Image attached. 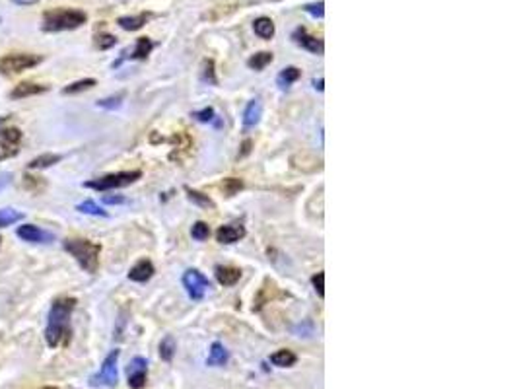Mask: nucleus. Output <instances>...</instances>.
<instances>
[{
	"instance_id": "72a5a7b5",
	"label": "nucleus",
	"mask_w": 519,
	"mask_h": 389,
	"mask_svg": "<svg viewBox=\"0 0 519 389\" xmlns=\"http://www.w3.org/2000/svg\"><path fill=\"white\" fill-rule=\"evenodd\" d=\"M115 43H117L115 35L100 34L98 37H96V45H98V49H111V47H113Z\"/></svg>"
},
{
	"instance_id": "c85d7f7f",
	"label": "nucleus",
	"mask_w": 519,
	"mask_h": 389,
	"mask_svg": "<svg viewBox=\"0 0 519 389\" xmlns=\"http://www.w3.org/2000/svg\"><path fill=\"white\" fill-rule=\"evenodd\" d=\"M76 211L84 212V214H92V216H107V212L101 209L100 204H96L93 201H84L76 206Z\"/></svg>"
},
{
	"instance_id": "bb28decb",
	"label": "nucleus",
	"mask_w": 519,
	"mask_h": 389,
	"mask_svg": "<svg viewBox=\"0 0 519 389\" xmlns=\"http://www.w3.org/2000/svg\"><path fill=\"white\" fill-rule=\"evenodd\" d=\"M185 191L189 194V199H191L195 204L202 206V209H212V206H214V203H212V199H210L209 194H202L199 193V191H193V189H189V187H187Z\"/></svg>"
},
{
	"instance_id": "cd10ccee",
	"label": "nucleus",
	"mask_w": 519,
	"mask_h": 389,
	"mask_svg": "<svg viewBox=\"0 0 519 389\" xmlns=\"http://www.w3.org/2000/svg\"><path fill=\"white\" fill-rule=\"evenodd\" d=\"M92 86H96V80H93V78H86V80H78V82H74V84L67 86V88L63 90V93L70 95V93L84 92V90H90Z\"/></svg>"
},
{
	"instance_id": "0eeeda50",
	"label": "nucleus",
	"mask_w": 519,
	"mask_h": 389,
	"mask_svg": "<svg viewBox=\"0 0 519 389\" xmlns=\"http://www.w3.org/2000/svg\"><path fill=\"white\" fill-rule=\"evenodd\" d=\"M183 286L187 290V294L193 298V300H202L204 294L209 292L210 282L209 279L197 269H189L183 275Z\"/></svg>"
},
{
	"instance_id": "1a4fd4ad",
	"label": "nucleus",
	"mask_w": 519,
	"mask_h": 389,
	"mask_svg": "<svg viewBox=\"0 0 519 389\" xmlns=\"http://www.w3.org/2000/svg\"><path fill=\"white\" fill-rule=\"evenodd\" d=\"M22 140V133L18 128H2L0 131V161L8 160L18 154V144Z\"/></svg>"
},
{
	"instance_id": "79ce46f5",
	"label": "nucleus",
	"mask_w": 519,
	"mask_h": 389,
	"mask_svg": "<svg viewBox=\"0 0 519 389\" xmlns=\"http://www.w3.org/2000/svg\"><path fill=\"white\" fill-rule=\"evenodd\" d=\"M313 86L317 88L319 92H323V78H319V80H315V82H313Z\"/></svg>"
},
{
	"instance_id": "37998d69",
	"label": "nucleus",
	"mask_w": 519,
	"mask_h": 389,
	"mask_svg": "<svg viewBox=\"0 0 519 389\" xmlns=\"http://www.w3.org/2000/svg\"><path fill=\"white\" fill-rule=\"evenodd\" d=\"M4 123H6V117H0V127H2Z\"/></svg>"
},
{
	"instance_id": "393cba45",
	"label": "nucleus",
	"mask_w": 519,
	"mask_h": 389,
	"mask_svg": "<svg viewBox=\"0 0 519 389\" xmlns=\"http://www.w3.org/2000/svg\"><path fill=\"white\" fill-rule=\"evenodd\" d=\"M298 78H300V70H298L296 67H288V68H284L280 74H278L277 82L280 88H288V86H292Z\"/></svg>"
},
{
	"instance_id": "9d476101",
	"label": "nucleus",
	"mask_w": 519,
	"mask_h": 389,
	"mask_svg": "<svg viewBox=\"0 0 519 389\" xmlns=\"http://www.w3.org/2000/svg\"><path fill=\"white\" fill-rule=\"evenodd\" d=\"M18 237H22L24 242H29V244H51L55 242V236L47 232V230L39 228L35 224H24L18 228Z\"/></svg>"
},
{
	"instance_id": "473e14b6",
	"label": "nucleus",
	"mask_w": 519,
	"mask_h": 389,
	"mask_svg": "<svg viewBox=\"0 0 519 389\" xmlns=\"http://www.w3.org/2000/svg\"><path fill=\"white\" fill-rule=\"evenodd\" d=\"M202 80L209 82V84H218L216 74H214V62L212 60H204V65H202Z\"/></svg>"
},
{
	"instance_id": "b1692460",
	"label": "nucleus",
	"mask_w": 519,
	"mask_h": 389,
	"mask_svg": "<svg viewBox=\"0 0 519 389\" xmlns=\"http://www.w3.org/2000/svg\"><path fill=\"white\" fill-rule=\"evenodd\" d=\"M24 218V212L14 211V209H0V228L12 226Z\"/></svg>"
},
{
	"instance_id": "39448f33",
	"label": "nucleus",
	"mask_w": 519,
	"mask_h": 389,
	"mask_svg": "<svg viewBox=\"0 0 519 389\" xmlns=\"http://www.w3.org/2000/svg\"><path fill=\"white\" fill-rule=\"evenodd\" d=\"M117 360L119 350H111L107 355V358H105L103 364H101L100 372L90 378V385H92V388H115L119 381Z\"/></svg>"
},
{
	"instance_id": "f704fd0d",
	"label": "nucleus",
	"mask_w": 519,
	"mask_h": 389,
	"mask_svg": "<svg viewBox=\"0 0 519 389\" xmlns=\"http://www.w3.org/2000/svg\"><path fill=\"white\" fill-rule=\"evenodd\" d=\"M311 282H313V288H315V292H317L319 296L321 298L325 296V275H323V272H317V275L311 279Z\"/></svg>"
},
{
	"instance_id": "412c9836",
	"label": "nucleus",
	"mask_w": 519,
	"mask_h": 389,
	"mask_svg": "<svg viewBox=\"0 0 519 389\" xmlns=\"http://www.w3.org/2000/svg\"><path fill=\"white\" fill-rule=\"evenodd\" d=\"M57 161H60V156L59 154H41V156H37L35 160H32L27 164V168L29 169H45V168H51V166H55Z\"/></svg>"
},
{
	"instance_id": "58836bf2",
	"label": "nucleus",
	"mask_w": 519,
	"mask_h": 389,
	"mask_svg": "<svg viewBox=\"0 0 519 389\" xmlns=\"http://www.w3.org/2000/svg\"><path fill=\"white\" fill-rule=\"evenodd\" d=\"M10 181H12V176H10V173H2V176H0V189H4L6 185H10Z\"/></svg>"
},
{
	"instance_id": "aec40b11",
	"label": "nucleus",
	"mask_w": 519,
	"mask_h": 389,
	"mask_svg": "<svg viewBox=\"0 0 519 389\" xmlns=\"http://www.w3.org/2000/svg\"><path fill=\"white\" fill-rule=\"evenodd\" d=\"M146 20H148V14H140V16H123L119 18L117 24L123 29L126 32H136V29H140V27L146 24Z\"/></svg>"
},
{
	"instance_id": "6e6552de",
	"label": "nucleus",
	"mask_w": 519,
	"mask_h": 389,
	"mask_svg": "<svg viewBox=\"0 0 519 389\" xmlns=\"http://www.w3.org/2000/svg\"><path fill=\"white\" fill-rule=\"evenodd\" d=\"M146 374H148V360L143 356H134L126 366L129 385L133 389H143L146 385Z\"/></svg>"
},
{
	"instance_id": "423d86ee",
	"label": "nucleus",
	"mask_w": 519,
	"mask_h": 389,
	"mask_svg": "<svg viewBox=\"0 0 519 389\" xmlns=\"http://www.w3.org/2000/svg\"><path fill=\"white\" fill-rule=\"evenodd\" d=\"M43 60V57L39 55H25V53H20V55H6L0 59V72L2 74H18V72H24L25 68H32L35 65H39Z\"/></svg>"
},
{
	"instance_id": "f3484780",
	"label": "nucleus",
	"mask_w": 519,
	"mask_h": 389,
	"mask_svg": "<svg viewBox=\"0 0 519 389\" xmlns=\"http://www.w3.org/2000/svg\"><path fill=\"white\" fill-rule=\"evenodd\" d=\"M261 111H263V107H261L259 100H253V102H249L247 110H245V113H243V125H245V127H255V125L259 123Z\"/></svg>"
},
{
	"instance_id": "2f4dec72",
	"label": "nucleus",
	"mask_w": 519,
	"mask_h": 389,
	"mask_svg": "<svg viewBox=\"0 0 519 389\" xmlns=\"http://www.w3.org/2000/svg\"><path fill=\"white\" fill-rule=\"evenodd\" d=\"M123 100H125V93H117V95L107 98V100H100V102H98V107H103V110H117V107H121Z\"/></svg>"
},
{
	"instance_id": "6ab92c4d",
	"label": "nucleus",
	"mask_w": 519,
	"mask_h": 389,
	"mask_svg": "<svg viewBox=\"0 0 519 389\" xmlns=\"http://www.w3.org/2000/svg\"><path fill=\"white\" fill-rule=\"evenodd\" d=\"M253 29H255V34L259 35L261 39H270L275 35V24H272L270 18H257L253 22Z\"/></svg>"
},
{
	"instance_id": "e433bc0d",
	"label": "nucleus",
	"mask_w": 519,
	"mask_h": 389,
	"mask_svg": "<svg viewBox=\"0 0 519 389\" xmlns=\"http://www.w3.org/2000/svg\"><path fill=\"white\" fill-rule=\"evenodd\" d=\"M306 10L310 12L311 16H317V18H323V2H317V4H308Z\"/></svg>"
},
{
	"instance_id": "dca6fc26",
	"label": "nucleus",
	"mask_w": 519,
	"mask_h": 389,
	"mask_svg": "<svg viewBox=\"0 0 519 389\" xmlns=\"http://www.w3.org/2000/svg\"><path fill=\"white\" fill-rule=\"evenodd\" d=\"M228 362V350L222 343H212L210 347V356L206 364L209 366H226Z\"/></svg>"
},
{
	"instance_id": "7c9ffc66",
	"label": "nucleus",
	"mask_w": 519,
	"mask_h": 389,
	"mask_svg": "<svg viewBox=\"0 0 519 389\" xmlns=\"http://www.w3.org/2000/svg\"><path fill=\"white\" fill-rule=\"evenodd\" d=\"M191 236H193L197 242H204V239H209V236H210L209 224H204V222H195L193 230H191Z\"/></svg>"
},
{
	"instance_id": "a878e982",
	"label": "nucleus",
	"mask_w": 519,
	"mask_h": 389,
	"mask_svg": "<svg viewBox=\"0 0 519 389\" xmlns=\"http://www.w3.org/2000/svg\"><path fill=\"white\" fill-rule=\"evenodd\" d=\"M270 62H272V53L267 51L257 53V55H253L251 59L247 60V65H249L253 70H263V68L267 67V65H270Z\"/></svg>"
},
{
	"instance_id": "9b49d317",
	"label": "nucleus",
	"mask_w": 519,
	"mask_h": 389,
	"mask_svg": "<svg viewBox=\"0 0 519 389\" xmlns=\"http://www.w3.org/2000/svg\"><path fill=\"white\" fill-rule=\"evenodd\" d=\"M294 41L298 43V45H302L303 49H308V51H311V53H317V55H321L323 49H325L323 41L308 34L303 27H298V29L294 32Z\"/></svg>"
},
{
	"instance_id": "c756f323",
	"label": "nucleus",
	"mask_w": 519,
	"mask_h": 389,
	"mask_svg": "<svg viewBox=\"0 0 519 389\" xmlns=\"http://www.w3.org/2000/svg\"><path fill=\"white\" fill-rule=\"evenodd\" d=\"M222 189H224V194H226V197H234V194H237L243 189V181L242 179L228 178V179H224Z\"/></svg>"
},
{
	"instance_id": "ea45409f",
	"label": "nucleus",
	"mask_w": 519,
	"mask_h": 389,
	"mask_svg": "<svg viewBox=\"0 0 519 389\" xmlns=\"http://www.w3.org/2000/svg\"><path fill=\"white\" fill-rule=\"evenodd\" d=\"M10 2H14L18 6H32V4H37L39 0H10Z\"/></svg>"
},
{
	"instance_id": "a19ab883",
	"label": "nucleus",
	"mask_w": 519,
	"mask_h": 389,
	"mask_svg": "<svg viewBox=\"0 0 519 389\" xmlns=\"http://www.w3.org/2000/svg\"><path fill=\"white\" fill-rule=\"evenodd\" d=\"M251 140H245V143H243V146H242V148H243V150H242V154H239V158H243V156H247V154H249V150H251Z\"/></svg>"
},
{
	"instance_id": "c9c22d12",
	"label": "nucleus",
	"mask_w": 519,
	"mask_h": 389,
	"mask_svg": "<svg viewBox=\"0 0 519 389\" xmlns=\"http://www.w3.org/2000/svg\"><path fill=\"white\" fill-rule=\"evenodd\" d=\"M193 117L197 119V121H201V123H209V121L214 119V110H212V107H206V110L197 111Z\"/></svg>"
},
{
	"instance_id": "4c0bfd02",
	"label": "nucleus",
	"mask_w": 519,
	"mask_h": 389,
	"mask_svg": "<svg viewBox=\"0 0 519 389\" xmlns=\"http://www.w3.org/2000/svg\"><path fill=\"white\" fill-rule=\"evenodd\" d=\"M103 203L121 204V203H125V197H111V194H105V197H103Z\"/></svg>"
},
{
	"instance_id": "ddd939ff",
	"label": "nucleus",
	"mask_w": 519,
	"mask_h": 389,
	"mask_svg": "<svg viewBox=\"0 0 519 389\" xmlns=\"http://www.w3.org/2000/svg\"><path fill=\"white\" fill-rule=\"evenodd\" d=\"M49 90V86H39V84H32V82H22L18 84L12 92H10V98L12 100H22V98H29V95H37V93H43Z\"/></svg>"
},
{
	"instance_id": "c03bdc74",
	"label": "nucleus",
	"mask_w": 519,
	"mask_h": 389,
	"mask_svg": "<svg viewBox=\"0 0 519 389\" xmlns=\"http://www.w3.org/2000/svg\"><path fill=\"white\" fill-rule=\"evenodd\" d=\"M43 389H59V388H43Z\"/></svg>"
},
{
	"instance_id": "5701e85b",
	"label": "nucleus",
	"mask_w": 519,
	"mask_h": 389,
	"mask_svg": "<svg viewBox=\"0 0 519 389\" xmlns=\"http://www.w3.org/2000/svg\"><path fill=\"white\" fill-rule=\"evenodd\" d=\"M152 49H154V43H152L148 37H140V39L136 41V47H134V51L131 53V59H136V60L146 59V57L150 55Z\"/></svg>"
},
{
	"instance_id": "f8f14e48",
	"label": "nucleus",
	"mask_w": 519,
	"mask_h": 389,
	"mask_svg": "<svg viewBox=\"0 0 519 389\" xmlns=\"http://www.w3.org/2000/svg\"><path fill=\"white\" fill-rule=\"evenodd\" d=\"M245 236V228L243 226H235V224H228L216 232V237L220 244H235Z\"/></svg>"
},
{
	"instance_id": "20e7f679",
	"label": "nucleus",
	"mask_w": 519,
	"mask_h": 389,
	"mask_svg": "<svg viewBox=\"0 0 519 389\" xmlns=\"http://www.w3.org/2000/svg\"><path fill=\"white\" fill-rule=\"evenodd\" d=\"M143 178V171L133 169V171H119V173H109L103 178L86 181L84 185L88 189H96V191H109V189H119V187H126L134 183L136 179Z\"/></svg>"
},
{
	"instance_id": "f03ea898",
	"label": "nucleus",
	"mask_w": 519,
	"mask_h": 389,
	"mask_svg": "<svg viewBox=\"0 0 519 389\" xmlns=\"http://www.w3.org/2000/svg\"><path fill=\"white\" fill-rule=\"evenodd\" d=\"M82 24H86V14L80 10H68V8H57L49 10L43 14V32H67V29H76Z\"/></svg>"
},
{
	"instance_id": "4468645a",
	"label": "nucleus",
	"mask_w": 519,
	"mask_h": 389,
	"mask_svg": "<svg viewBox=\"0 0 519 389\" xmlns=\"http://www.w3.org/2000/svg\"><path fill=\"white\" fill-rule=\"evenodd\" d=\"M152 275H154V265L148 259H143L129 271V279L134 280V282H146V280L152 279Z\"/></svg>"
},
{
	"instance_id": "a18cd8bd",
	"label": "nucleus",
	"mask_w": 519,
	"mask_h": 389,
	"mask_svg": "<svg viewBox=\"0 0 519 389\" xmlns=\"http://www.w3.org/2000/svg\"><path fill=\"white\" fill-rule=\"evenodd\" d=\"M0 242H2V239H0Z\"/></svg>"
},
{
	"instance_id": "4be33fe9",
	"label": "nucleus",
	"mask_w": 519,
	"mask_h": 389,
	"mask_svg": "<svg viewBox=\"0 0 519 389\" xmlns=\"http://www.w3.org/2000/svg\"><path fill=\"white\" fill-rule=\"evenodd\" d=\"M176 338L168 335V337L162 338V343H159V356H162V360H166V362H171L173 360V356H176Z\"/></svg>"
},
{
	"instance_id": "a211bd4d",
	"label": "nucleus",
	"mask_w": 519,
	"mask_h": 389,
	"mask_svg": "<svg viewBox=\"0 0 519 389\" xmlns=\"http://www.w3.org/2000/svg\"><path fill=\"white\" fill-rule=\"evenodd\" d=\"M270 362L278 366V368H290L294 364L298 362V356L294 355L292 350L288 348H282V350H277L275 355L270 356Z\"/></svg>"
},
{
	"instance_id": "7ed1b4c3",
	"label": "nucleus",
	"mask_w": 519,
	"mask_h": 389,
	"mask_svg": "<svg viewBox=\"0 0 519 389\" xmlns=\"http://www.w3.org/2000/svg\"><path fill=\"white\" fill-rule=\"evenodd\" d=\"M65 249L68 253L74 257L78 265L84 269L86 272H96L98 271V265H100V251L101 247L98 244H93L90 239H67Z\"/></svg>"
},
{
	"instance_id": "2eb2a0df",
	"label": "nucleus",
	"mask_w": 519,
	"mask_h": 389,
	"mask_svg": "<svg viewBox=\"0 0 519 389\" xmlns=\"http://www.w3.org/2000/svg\"><path fill=\"white\" fill-rule=\"evenodd\" d=\"M239 277H242V271L235 269V267H222V265L216 267V279L224 286H234L235 282L239 280Z\"/></svg>"
},
{
	"instance_id": "f257e3e1",
	"label": "nucleus",
	"mask_w": 519,
	"mask_h": 389,
	"mask_svg": "<svg viewBox=\"0 0 519 389\" xmlns=\"http://www.w3.org/2000/svg\"><path fill=\"white\" fill-rule=\"evenodd\" d=\"M74 298H59L51 305L45 327V341L51 348H57L70 337V315L74 312Z\"/></svg>"
}]
</instances>
